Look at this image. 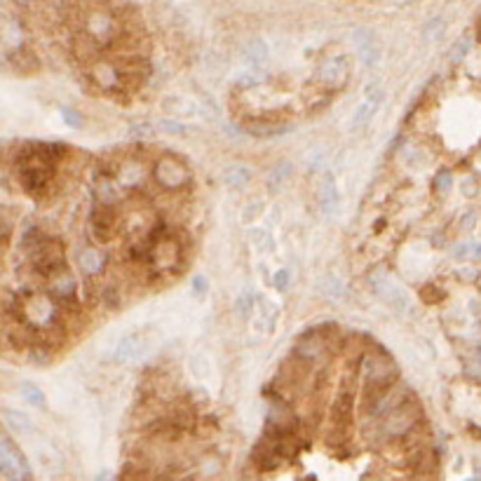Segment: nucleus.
<instances>
[{
    "instance_id": "nucleus-8",
    "label": "nucleus",
    "mask_w": 481,
    "mask_h": 481,
    "mask_svg": "<svg viewBox=\"0 0 481 481\" xmlns=\"http://www.w3.org/2000/svg\"><path fill=\"white\" fill-rule=\"evenodd\" d=\"M153 176L157 183L162 188H169V191H179V188H183L191 181V171L176 157H160L153 167Z\"/></svg>"
},
{
    "instance_id": "nucleus-13",
    "label": "nucleus",
    "mask_w": 481,
    "mask_h": 481,
    "mask_svg": "<svg viewBox=\"0 0 481 481\" xmlns=\"http://www.w3.org/2000/svg\"><path fill=\"white\" fill-rule=\"evenodd\" d=\"M89 230L99 242H108L115 232V209L96 205V209H92V216H89Z\"/></svg>"
},
{
    "instance_id": "nucleus-34",
    "label": "nucleus",
    "mask_w": 481,
    "mask_h": 481,
    "mask_svg": "<svg viewBox=\"0 0 481 481\" xmlns=\"http://www.w3.org/2000/svg\"><path fill=\"white\" fill-rule=\"evenodd\" d=\"M261 205H259V202H254V205H249V207H247V214L242 216V221H251L254 219V216H256L259 212H256V209H259Z\"/></svg>"
},
{
    "instance_id": "nucleus-16",
    "label": "nucleus",
    "mask_w": 481,
    "mask_h": 481,
    "mask_svg": "<svg viewBox=\"0 0 481 481\" xmlns=\"http://www.w3.org/2000/svg\"><path fill=\"white\" fill-rule=\"evenodd\" d=\"M146 167L141 164L137 157H127L115 167V179L120 186L125 188H139L141 183L146 181Z\"/></svg>"
},
{
    "instance_id": "nucleus-21",
    "label": "nucleus",
    "mask_w": 481,
    "mask_h": 481,
    "mask_svg": "<svg viewBox=\"0 0 481 481\" xmlns=\"http://www.w3.org/2000/svg\"><path fill=\"white\" fill-rule=\"evenodd\" d=\"M106 254H101L99 249H94V247H87V249H82L78 254V268L82 270L85 275H99L103 266H106Z\"/></svg>"
},
{
    "instance_id": "nucleus-2",
    "label": "nucleus",
    "mask_w": 481,
    "mask_h": 481,
    "mask_svg": "<svg viewBox=\"0 0 481 481\" xmlns=\"http://www.w3.org/2000/svg\"><path fill=\"white\" fill-rule=\"evenodd\" d=\"M411 400H416L411 392V387L407 383L397 380L392 387L383 390V392H373V395H364L362 400V420L364 423H373V420H383L390 416L392 411L402 409L404 404H409Z\"/></svg>"
},
{
    "instance_id": "nucleus-14",
    "label": "nucleus",
    "mask_w": 481,
    "mask_h": 481,
    "mask_svg": "<svg viewBox=\"0 0 481 481\" xmlns=\"http://www.w3.org/2000/svg\"><path fill=\"white\" fill-rule=\"evenodd\" d=\"M89 75H92V80L99 87H103V89H118V87L125 85L123 69H120V64H113V62H96V64H92Z\"/></svg>"
},
{
    "instance_id": "nucleus-6",
    "label": "nucleus",
    "mask_w": 481,
    "mask_h": 481,
    "mask_svg": "<svg viewBox=\"0 0 481 481\" xmlns=\"http://www.w3.org/2000/svg\"><path fill=\"white\" fill-rule=\"evenodd\" d=\"M266 434L268 437H291L298 434V413L284 402L282 397L270 400L268 418H266Z\"/></svg>"
},
{
    "instance_id": "nucleus-19",
    "label": "nucleus",
    "mask_w": 481,
    "mask_h": 481,
    "mask_svg": "<svg viewBox=\"0 0 481 481\" xmlns=\"http://www.w3.org/2000/svg\"><path fill=\"white\" fill-rule=\"evenodd\" d=\"M319 82L322 85H327V87H343L345 85V80H348V75H350V66L345 59H332V62H327V64H322V69H319Z\"/></svg>"
},
{
    "instance_id": "nucleus-11",
    "label": "nucleus",
    "mask_w": 481,
    "mask_h": 481,
    "mask_svg": "<svg viewBox=\"0 0 481 481\" xmlns=\"http://www.w3.org/2000/svg\"><path fill=\"white\" fill-rule=\"evenodd\" d=\"M383 99H385V92H383V87H369V92L364 94V99L357 103L355 113H352L350 130L352 132L364 130V127L371 123V118H375L378 108L383 106Z\"/></svg>"
},
{
    "instance_id": "nucleus-24",
    "label": "nucleus",
    "mask_w": 481,
    "mask_h": 481,
    "mask_svg": "<svg viewBox=\"0 0 481 481\" xmlns=\"http://www.w3.org/2000/svg\"><path fill=\"white\" fill-rule=\"evenodd\" d=\"M5 423L10 425L14 432H19V434L31 432V420H28V418L24 416V413H19V411L7 409V411H5Z\"/></svg>"
},
{
    "instance_id": "nucleus-22",
    "label": "nucleus",
    "mask_w": 481,
    "mask_h": 481,
    "mask_svg": "<svg viewBox=\"0 0 481 481\" xmlns=\"http://www.w3.org/2000/svg\"><path fill=\"white\" fill-rule=\"evenodd\" d=\"M164 111L169 115H181V118H198L202 115V108L193 99H183V96H171L164 101Z\"/></svg>"
},
{
    "instance_id": "nucleus-31",
    "label": "nucleus",
    "mask_w": 481,
    "mask_h": 481,
    "mask_svg": "<svg viewBox=\"0 0 481 481\" xmlns=\"http://www.w3.org/2000/svg\"><path fill=\"white\" fill-rule=\"evenodd\" d=\"M251 305H254V294H251V291H247V294L239 296V300H237L239 312H242V315H249V312H251Z\"/></svg>"
},
{
    "instance_id": "nucleus-5",
    "label": "nucleus",
    "mask_w": 481,
    "mask_h": 481,
    "mask_svg": "<svg viewBox=\"0 0 481 481\" xmlns=\"http://www.w3.org/2000/svg\"><path fill=\"white\" fill-rule=\"evenodd\" d=\"M28 254V263H31V268L35 270L38 275L40 277H55L59 275L64 268V249H62V244L57 242V239H52L45 235L40 242L33 244L31 249L26 251Z\"/></svg>"
},
{
    "instance_id": "nucleus-32",
    "label": "nucleus",
    "mask_w": 481,
    "mask_h": 481,
    "mask_svg": "<svg viewBox=\"0 0 481 481\" xmlns=\"http://www.w3.org/2000/svg\"><path fill=\"white\" fill-rule=\"evenodd\" d=\"M249 132L251 134H263V137H268V134H277V132H282V127H270V125H263V127H249Z\"/></svg>"
},
{
    "instance_id": "nucleus-4",
    "label": "nucleus",
    "mask_w": 481,
    "mask_h": 481,
    "mask_svg": "<svg viewBox=\"0 0 481 481\" xmlns=\"http://www.w3.org/2000/svg\"><path fill=\"white\" fill-rule=\"evenodd\" d=\"M17 305H21V315H24L26 324L40 327V329L57 327L59 310L52 298L26 289V291H21V294H17Z\"/></svg>"
},
{
    "instance_id": "nucleus-28",
    "label": "nucleus",
    "mask_w": 481,
    "mask_h": 481,
    "mask_svg": "<svg viewBox=\"0 0 481 481\" xmlns=\"http://www.w3.org/2000/svg\"><path fill=\"white\" fill-rule=\"evenodd\" d=\"M101 298L106 305H120V300H123V296H120V287H115V284L101 287Z\"/></svg>"
},
{
    "instance_id": "nucleus-26",
    "label": "nucleus",
    "mask_w": 481,
    "mask_h": 481,
    "mask_svg": "<svg viewBox=\"0 0 481 481\" xmlns=\"http://www.w3.org/2000/svg\"><path fill=\"white\" fill-rule=\"evenodd\" d=\"M319 289H322V294L329 296V298H343V294H345L343 282L338 280V277H334V275L324 277V282H322Z\"/></svg>"
},
{
    "instance_id": "nucleus-30",
    "label": "nucleus",
    "mask_w": 481,
    "mask_h": 481,
    "mask_svg": "<svg viewBox=\"0 0 481 481\" xmlns=\"http://www.w3.org/2000/svg\"><path fill=\"white\" fill-rule=\"evenodd\" d=\"M289 270L287 268H282V270H277L275 277H273V287L275 289H280V291H287L289 289Z\"/></svg>"
},
{
    "instance_id": "nucleus-27",
    "label": "nucleus",
    "mask_w": 481,
    "mask_h": 481,
    "mask_svg": "<svg viewBox=\"0 0 481 481\" xmlns=\"http://www.w3.org/2000/svg\"><path fill=\"white\" fill-rule=\"evenodd\" d=\"M251 242L256 244V249H273V237H270L268 232L261 230V228L251 230Z\"/></svg>"
},
{
    "instance_id": "nucleus-10",
    "label": "nucleus",
    "mask_w": 481,
    "mask_h": 481,
    "mask_svg": "<svg viewBox=\"0 0 481 481\" xmlns=\"http://www.w3.org/2000/svg\"><path fill=\"white\" fill-rule=\"evenodd\" d=\"M0 472H3V481H24L28 475L24 458L14 448L10 437H3L0 444Z\"/></svg>"
},
{
    "instance_id": "nucleus-9",
    "label": "nucleus",
    "mask_w": 481,
    "mask_h": 481,
    "mask_svg": "<svg viewBox=\"0 0 481 481\" xmlns=\"http://www.w3.org/2000/svg\"><path fill=\"white\" fill-rule=\"evenodd\" d=\"M371 282H373V291H375V294H378L383 300H385V303L392 307L395 312H400V315H409L411 312V298H409V294L397 282L390 280L385 273L373 275Z\"/></svg>"
},
{
    "instance_id": "nucleus-23",
    "label": "nucleus",
    "mask_w": 481,
    "mask_h": 481,
    "mask_svg": "<svg viewBox=\"0 0 481 481\" xmlns=\"http://www.w3.org/2000/svg\"><path fill=\"white\" fill-rule=\"evenodd\" d=\"M251 179V171L249 167H244V164H228V167L223 169V183L228 188H244L249 183Z\"/></svg>"
},
{
    "instance_id": "nucleus-18",
    "label": "nucleus",
    "mask_w": 481,
    "mask_h": 481,
    "mask_svg": "<svg viewBox=\"0 0 481 481\" xmlns=\"http://www.w3.org/2000/svg\"><path fill=\"white\" fill-rule=\"evenodd\" d=\"M94 198H96V205L115 207L120 202V198H123L120 186H118V179H113L111 174H96V179H94Z\"/></svg>"
},
{
    "instance_id": "nucleus-29",
    "label": "nucleus",
    "mask_w": 481,
    "mask_h": 481,
    "mask_svg": "<svg viewBox=\"0 0 481 481\" xmlns=\"http://www.w3.org/2000/svg\"><path fill=\"white\" fill-rule=\"evenodd\" d=\"M157 130L164 132V134H186V125L181 123H176V120H169V118H164L160 120V125H157Z\"/></svg>"
},
{
    "instance_id": "nucleus-12",
    "label": "nucleus",
    "mask_w": 481,
    "mask_h": 481,
    "mask_svg": "<svg viewBox=\"0 0 481 481\" xmlns=\"http://www.w3.org/2000/svg\"><path fill=\"white\" fill-rule=\"evenodd\" d=\"M150 263H153V268L160 270V273L176 270L179 266H181V249H179V244L169 237L155 239L153 254H150Z\"/></svg>"
},
{
    "instance_id": "nucleus-3",
    "label": "nucleus",
    "mask_w": 481,
    "mask_h": 481,
    "mask_svg": "<svg viewBox=\"0 0 481 481\" xmlns=\"http://www.w3.org/2000/svg\"><path fill=\"white\" fill-rule=\"evenodd\" d=\"M359 380L364 385V395L383 392V390L392 387L397 383V366L387 355L383 352H369L359 359L357 364Z\"/></svg>"
},
{
    "instance_id": "nucleus-1",
    "label": "nucleus",
    "mask_w": 481,
    "mask_h": 481,
    "mask_svg": "<svg viewBox=\"0 0 481 481\" xmlns=\"http://www.w3.org/2000/svg\"><path fill=\"white\" fill-rule=\"evenodd\" d=\"M55 153L57 146H33L17 155L19 181L28 195H40L47 191L52 171H55Z\"/></svg>"
},
{
    "instance_id": "nucleus-17",
    "label": "nucleus",
    "mask_w": 481,
    "mask_h": 481,
    "mask_svg": "<svg viewBox=\"0 0 481 481\" xmlns=\"http://www.w3.org/2000/svg\"><path fill=\"white\" fill-rule=\"evenodd\" d=\"M317 202H319V209L322 214L332 216L338 207V186H336V179L332 171H324V174L319 176V183H317Z\"/></svg>"
},
{
    "instance_id": "nucleus-15",
    "label": "nucleus",
    "mask_w": 481,
    "mask_h": 481,
    "mask_svg": "<svg viewBox=\"0 0 481 481\" xmlns=\"http://www.w3.org/2000/svg\"><path fill=\"white\" fill-rule=\"evenodd\" d=\"M146 350H148V343L141 338V334H130L115 345L113 359H115L118 364H127V362H134V359L144 357Z\"/></svg>"
},
{
    "instance_id": "nucleus-25",
    "label": "nucleus",
    "mask_w": 481,
    "mask_h": 481,
    "mask_svg": "<svg viewBox=\"0 0 481 481\" xmlns=\"http://www.w3.org/2000/svg\"><path fill=\"white\" fill-rule=\"evenodd\" d=\"M19 392L21 397L28 402V404H33V407H45V395H43V390H38L35 385H31V383H21L19 385Z\"/></svg>"
},
{
    "instance_id": "nucleus-33",
    "label": "nucleus",
    "mask_w": 481,
    "mask_h": 481,
    "mask_svg": "<svg viewBox=\"0 0 481 481\" xmlns=\"http://www.w3.org/2000/svg\"><path fill=\"white\" fill-rule=\"evenodd\" d=\"M434 186H437V191H446L451 186V174H441L437 181H434Z\"/></svg>"
},
{
    "instance_id": "nucleus-20",
    "label": "nucleus",
    "mask_w": 481,
    "mask_h": 481,
    "mask_svg": "<svg viewBox=\"0 0 481 481\" xmlns=\"http://www.w3.org/2000/svg\"><path fill=\"white\" fill-rule=\"evenodd\" d=\"M50 296L62 303H71L75 296V277L69 270H62L59 275H55L50 280Z\"/></svg>"
},
{
    "instance_id": "nucleus-7",
    "label": "nucleus",
    "mask_w": 481,
    "mask_h": 481,
    "mask_svg": "<svg viewBox=\"0 0 481 481\" xmlns=\"http://www.w3.org/2000/svg\"><path fill=\"white\" fill-rule=\"evenodd\" d=\"M329 338L327 336H322L319 332H310V334H305L300 341L296 343V350H294V355L300 359V362H305L307 366H315V369H324L327 362H329Z\"/></svg>"
},
{
    "instance_id": "nucleus-35",
    "label": "nucleus",
    "mask_w": 481,
    "mask_h": 481,
    "mask_svg": "<svg viewBox=\"0 0 481 481\" xmlns=\"http://www.w3.org/2000/svg\"><path fill=\"white\" fill-rule=\"evenodd\" d=\"M202 284H205V280H202V277H198V280H195V291H205V287H202Z\"/></svg>"
}]
</instances>
